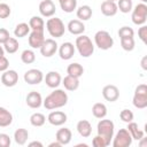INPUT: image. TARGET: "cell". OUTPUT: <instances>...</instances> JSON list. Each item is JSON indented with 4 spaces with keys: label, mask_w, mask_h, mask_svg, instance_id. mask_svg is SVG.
Wrapping results in <instances>:
<instances>
[{
    "label": "cell",
    "mask_w": 147,
    "mask_h": 147,
    "mask_svg": "<svg viewBox=\"0 0 147 147\" xmlns=\"http://www.w3.org/2000/svg\"><path fill=\"white\" fill-rule=\"evenodd\" d=\"M67 103H68V94L67 92H64V90H60V88H55L45 98V100H42L44 107L48 110L62 108Z\"/></svg>",
    "instance_id": "obj_1"
},
{
    "label": "cell",
    "mask_w": 147,
    "mask_h": 147,
    "mask_svg": "<svg viewBox=\"0 0 147 147\" xmlns=\"http://www.w3.org/2000/svg\"><path fill=\"white\" fill-rule=\"evenodd\" d=\"M75 47L78 51L79 55L83 57H90L94 52V45L92 40L85 34H79V37L76 38Z\"/></svg>",
    "instance_id": "obj_2"
},
{
    "label": "cell",
    "mask_w": 147,
    "mask_h": 147,
    "mask_svg": "<svg viewBox=\"0 0 147 147\" xmlns=\"http://www.w3.org/2000/svg\"><path fill=\"white\" fill-rule=\"evenodd\" d=\"M46 29L48 33L51 34V37H54V38H61L65 32V26L62 20L59 17H53V16L47 20Z\"/></svg>",
    "instance_id": "obj_3"
},
{
    "label": "cell",
    "mask_w": 147,
    "mask_h": 147,
    "mask_svg": "<svg viewBox=\"0 0 147 147\" xmlns=\"http://www.w3.org/2000/svg\"><path fill=\"white\" fill-rule=\"evenodd\" d=\"M114 129H115V125L110 119L101 118L100 122L98 123V126H96L98 134L105 139V141L108 144V146L110 145V141L114 137Z\"/></svg>",
    "instance_id": "obj_4"
},
{
    "label": "cell",
    "mask_w": 147,
    "mask_h": 147,
    "mask_svg": "<svg viewBox=\"0 0 147 147\" xmlns=\"http://www.w3.org/2000/svg\"><path fill=\"white\" fill-rule=\"evenodd\" d=\"M132 103L138 109H144L147 107V85L140 84L136 87Z\"/></svg>",
    "instance_id": "obj_5"
},
{
    "label": "cell",
    "mask_w": 147,
    "mask_h": 147,
    "mask_svg": "<svg viewBox=\"0 0 147 147\" xmlns=\"http://www.w3.org/2000/svg\"><path fill=\"white\" fill-rule=\"evenodd\" d=\"M94 42L98 46V48H100L102 51H107L113 47L114 39L108 31L100 30L94 34Z\"/></svg>",
    "instance_id": "obj_6"
},
{
    "label": "cell",
    "mask_w": 147,
    "mask_h": 147,
    "mask_svg": "<svg viewBox=\"0 0 147 147\" xmlns=\"http://www.w3.org/2000/svg\"><path fill=\"white\" fill-rule=\"evenodd\" d=\"M131 18L136 25H144L147 21V5L140 2L134 8H132Z\"/></svg>",
    "instance_id": "obj_7"
},
{
    "label": "cell",
    "mask_w": 147,
    "mask_h": 147,
    "mask_svg": "<svg viewBox=\"0 0 147 147\" xmlns=\"http://www.w3.org/2000/svg\"><path fill=\"white\" fill-rule=\"evenodd\" d=\"M113 146L114 147H129L132 144V137L126 129H119L115 137H113Z\"/></svg>",
    "instance_id": "obj_8"
},
{
    "label": "cell",
    "mask_w": 147,
    "mask_h": 147,
    "mask_svg": "<svg viewBox=\"0 0 147 147\" xmlns=\"http://www.w3.org/2000/svg\"><path fill=\"white\" fill-rule=\"evenodd\" d=\"M23 78L24 82L30 85H38L44 80V74L39 69H30L25 71Z\"/></svg>",
    "instance_id": "obj_9"
},
{
    "label": "cell",
    "mask_w": 147,
    "mask_h": 147,
    "mask_svg": "<svg viewBox=\"0 0 147 147\" xmlns=\"http://www.w3.org/2000/svg\"><path fill=\"white\" fill-rule=\"evenodd\" d=\"M57 46L59 45H57V42L54 39L48 38V39H45L44 40V42H42V45H41V47L39 49H40V53H41L42 56L51 57V56H53L56 53Z\"/></svg>",
    "instance_id": "obj_10"
},
{
    "label": "cell",
    "mask_w": 147,
    "mask_h": 147,
    "mask_svg": "<svg viewBox=\"0 0 147 147\" xmlns=\"http://www.w3.org/2000/svg\"><path fill=\"white\" fill-rule=\"evenodd\" d=\"M0 82L2 85L7 86V87H13L18 82V74L15 70H8L7 69L0 76Z\"/></svg>",
    "instance_id": "obj_11"
},
{
    "label": "cell",
    "mask_w": 147,
    "mask_h": 147,
    "mask_svg": "<svg viewBox=\"0 0 147 147\" xmlns=\"http://www.w3.org/2000/svg\"><path fill=\"white\" fill-rule=\"evenodd\" d=\"M67 119H68L67 114L63 113V111H60V110L51 111L49 115L47 116V121L49 122V124H52L54 126H61V125H63L67 122Z\"/></svg>",
    "instance_id": "obj_12"
},
{
    "label": "cell",
    "mask_w": 147,
    "mask_h": 147,
    "mask_svg": "<svg viewBox=\"0 0 147 147\" xmlns=\"http://www.w3.org/2000/svg\"><path fill=\"white\" fill-rule=\"evenodd\" d=\"M75 51L76 47L74 46V44L70 41H65L59 47V55L62 60H70L75 55Z\"/></svg>",
    "instance_id": "obj_13"
},
{
    "label": "cell",
    "mask_w": 147,
    "mask_h": 147,
    "mask_svg": "<svg viewBox=\"0 0 147 147\" xmlns=\"http://www.w3.org/2000/svg\"><path fill=\"white\" fill-rule=\"evenodd\" d=\"M56 11L55 5L52 0H42L39 3V13L44 17H52Z\"/></svg>",
    "instance_id": "obj_14"
},
{
    "label": "cell",
    "mask_w": 147,
    "mask_h": 147,
    "mask_svg": "<svg viewBox=\"0 0 147 147\" xmlns=\"http://www.w3.org/2000/svg\"><path fill=\"white\" fill-rule=\"evenodd\" d=\"M29 45L31 46V48H40L44 40H45V36H44V31H31L29 34Z\"/></svg>",
    "instance_id": "obj_15"
},
{
    "label": "cell",
    "mask_w": 147,
    "mask_h": 147,
    "mask_svg": "<svg viewBox=\"0 0 147 147\" xmlns=\"http://www.w3.org/2000/svg\"><path fill=\"white\" fill-rule=\"evenodd\" d=\"M102 96L109 102H114L119 98V91L115 85H106L102 88Z\"/></svg>",
    "instance_id": "obj_16"
},
{
    "label": "cell",
    "mask_w": 147,
    "mask_h": 147,
    "mask_svg": "<svg viewBox=\"0 0 147 147\" xmlns=\"http://www.w3.org/2000/svg\"><path fill=\"white\" fill-rule=\"evenodd\" d=\"M26 105L32 108V109H38L41 105H42V98H41V94L37 91H31L28 95H26Z\"/></svg>",
    "instance_id": "obj_17"
},
{
    "label": "cell",
    "mask_w": 147,
    "mask_h": 147,
    "mask_svg": "<svg viewBox=\"0 0 147 147\" xmlns=\"http://www.w3.org/2000/svg\"><path fill=\"white\" fill-rule=\"evenodd\" d=\"M45 79V84L51 87V88H56L59 87V85L61 84L62 82V78H61V75L57 72V71H49L46 74V77L44 78Z\"/></svg>",
    "instance_id": "obj_18"
},
{
    "label": "cell",
    "mask_w": 147,
    "mask_h": 147,
    "mask_svg": "<svg viewBox=\"0 0 147 147\" xmlns=\"http://www.w3.org/2000/svg\"><path fill=\"white\" fill-rule=\"evenodd\" d=\"M101 13L105 15V16H108V17H111V16H115L118 11L117 9V5L115 1H109V0H105L102 3H101Z\"/></svg>",
    "instance_id": "obj_19"
},
{
    "label": "cell",
    "mask_w": 147,
    "mask_h": 147,
    "mask_svg": "<svg viewBox=\"0 0 147 147\" xmlns=\"http://www.w3.org/2000/svg\"><path fill=\"white\" fill-rule=\"evenodd\" d=\"M67 29H68V31H69L71 34L79 36V34H83V33H84V31H85V25H84L83 21H79V20H71V21L68 23Z\"/></svg>",
    "instance_id": "obj_20"
},
{
    "label": "cell",
    "mask_w": 147,
    "mask_h": 147,
    "mask_svg": "<svg viewBox=\"0 0 147 147\" xmlns=\"http://www.w3.org/2000/svg\"><path fill=\"white\" fill-rule=\"evenodd\" d=\"M55 138L56 140L61 144V145H68L70 141H71V138H72V133L70 131V129L68 127H62V129H59L56 134H55Z\"/></svg>",
    "instance_id": "obj_21"
},
{
    "label": "cell",
    "mask_w": 147,
    "mask_h": 147,
    "mask_svg": "<svg viewBox=\"0 0 147 147\" xmlns=\"http://www.w3.org/2000/svg\"><path fill=\"white\" fill-rule=\"evenodd\" d=\"M76 129H77L78 133L80 134V137H83V138H87V137H90L91 133H92V125H91V123H90L88 121H86V119L79 121V122L77 123V125H76Z\"/></svg>",
    "instance_id": "obj_22"
},
{
    "label": "cell",
    "mask_w": 147,
    "mask_h": 147,
    "mask_svg": "<svg viewBox=\"0 0 147 147\" xmlns=\"http://www.w3.org/2000/svg\"><path fill=\"white\" fill-rule=\"evenodd\" d=\"M61 84H63V86L67 91H76L79 87V79L76 77H72L70 75H67L62 79Z\"/></svg>",
    "instance_id": "obj_23"
},
{
    "label": "cell",
    "mask_w": 147,
    "mask_h": 147,
    "mask_svg": "<svg viewBox=\"0 0 147 147\" xmlns=\"http://www.w3.org/2000/svg\"><path fill=\"white\" fill-rule=\"evenodd\" d=\"M126 130L130 132L132 139L134 140H141L144 138V131H141L138 126L137 123H134L133 121L132 122H129L127 123V126H126Z\"/></svg>",
    "instance_id": "obj_24"
},
{
    "label": "cell",
    "mask_w": 147,
    "mask_h": 147,
    "mask_svg": "<svg viewBox=\"0 0 147 147\" xmlns=\"http://www.w3.org/2000/svg\"><path fill=\"white\" fill-rule=\"evenodd\" d=\"M11 123H13L11 113L6 108L0 107V127H7Z\"/></svg>",
    "instance_id": "obj_25"
},
{
    "label": "cell",
    "mask_w": 147,
    "mask_h": 147,
    "mask_svg": "<svg viewBox=\"0 0 147 147\" xmlns=\"http://www.w3.org/2000/svg\"><path fill=\"white\" fill-rule=\"evenodd\" d=\"M76 15L79 21H87L92 17V8L88 5H83L77 9Z\"/></svg>",
    "instance_id": "obj_26"
},
{
    "label": "cell",
    "mask_w": 147,
    "mask_h": 147,
    "mask_svg": "<svg viewBox=\"0 0 147 147\" xmlns=\"http://www.w3.org/2000/svg\"><path fill=\"white\" fill-rule=\"evenodd\" d=\"M67 72H68V75H70V76H72V77L79 78V77H82L83 74H84V68H83L82 64H79V63H77V62L70 63V64L68 65V68H67Z\"/></svg>",
    "instance_id": "obj_27"
},
{
    "label": "cell",
    "mask_w": 147,
    "mask_h": 147,
    "mask_svg": "<svg viewBox=\"0 0 147 147\" xmlns=\"http://www.w3.org/2000/svg\"><path fill=\"white\" fill-rule=\"evenodd\" d=\"M92 114L95 118H105L106 115H107V107L105 103H101V102H96L93 105L92 107Z\"/></svg>",
    "instance_id": "obj_28"
},
{
    "label": "cell",
    "mask_w": 147,
    "mask_h": 147,
    "mask_svg": "<svg viewBox=\"0 0 147 147\" xmlns=\"http://www.w3.org/2000/svg\"><path fill=\"white\" fill-rule=\"evenodd\" d=\"M29 26L33 31H44L45 22L40 16H32L29 21Z\"/></svg>",
    "instance_id": "obj_29"
},
{
    "label": "cell",
    "mask_w": 147,
    "mask_h": 147,
    "mask_svg": "<svg viewBox=\"0 0 147 147\" xmlns=\"http://www.w3.org/2000/svg\"><path fill=\"white\" fill-rule=\"evenodd\" d=\"M18 47H20L18 41H17V39L14 38V37H9V38L6 40V42L3 44V49H5L7 53H9V54L16 53L17 49H18Z\"/></svg>",
    "instance_id": "obj_30"
},
{
    "label": "cell",
    "mask_w": 147,
    "mask_h": 147,
    "mask_svg": "<svg viewBox=\"0 0 147 147\" xmlns=\"http://www.w3.org/2000/svg\"><path fill=\"white\" fill-rule=\"evenodd\" d=\"M29 138V132L26 129H17L14 132V140L17 145H24Z\"/></svg>",
    "instance_id": "obj_31"
},
{
    "label": "cell",
    "mask_w": 147,
    "mask_h": 147,
    "mask_svg": "<svg viewBox=\"0 0 147 147\" xmlns=\"http://www.w3.org/2000/svg\"><path fill=\"white\" fill-rule=\"evenodd\" d=\"M30 33V26L28 23H18L16 26H15V30H14V34L15 37L17 38H23L25 36H28Z\"/></svg>",
    "instance_id": "obj_32"
},
{
    "label": "cell",
    "mask_w": 147,
    "mask_h": 147,
    "mask_svg": "<svg viewBox=\"0 0 147 147\" xmlns=\"http://www.w3.org/2000/svg\"><path fill=\"white\" fill-rule=\"evenodd\" d=\"M59 3L64 13H72L77 8V0H59Z\"/></svg>",
    "instance_id": "obj_33"
},
{
    "label": "cell",
    "mask_w": 147,
    "mask_h": 147,
    "mask_svg": "<svg viewBox=\"0 0 147 147\" xmlns=\"http://www.w3.org/2000/svg\"><path fill=\"white\" fill-rule=\"evenodd\" d=\"M45 122H46V117L41 113H34L30 116V123H31V125H33L36 127L42 126L45 124Z\"/></svg>",
    "instance_id": "obj_34"
},
{
    "label": "cell",
    "mask_w": 147,
    "mask_h": 147,
    "mask_svg": "<svg viewBox=\"0 0 147 147\" xmlns=\"http://www.w3.org/2000/svg\"><path fill=\"white\" fill-rule=\"evenodd\" d=\"M117 9L124 14H127L132 10L133 8V3L132 0H117Z\"/></svg>",
    "instance_id": "obj_35"
},
{
    "label": "cell",
    "mask_w": 147,
    "mask_h": 147,
    "mask_svg": "<svg viewBox=\"0 0 147 147\" xmlns=\"http://www.w3.org/2000/svg\"><path fill=\"white\" fill-rule=\"evenodd\" d=\"M21 60L25 64H31L36 61V54L32 49H24L21 54Z\"/></svg>",
    "instance_id": "obj_36"
},
{
    "label": "cell",
    "mask_w": 147,
    "mask_h": 147,
    "mask_svg": "<svg viewBox=\"0 0 147 147\" xmlns=\"http://www.w3.org/2000/svg\"><path fill=\"white\" fill-rule=\"evenodd\" d=\"M121 46L124 51L126 52H131L134 49L136 42H134V38L133 37H127V38H121Z\"/></svg>",
    "instance_id": "obj_37"
},
{
    "label": "cell",
    "mask_w": 147,
    "mask_h": 147,
    "mask_svg": "<svg viewBox=\"0 0 147 147\" xmlns=\"http://www.w3.org/2000/svg\"><path fill=\"white\" fill-rule=\"evenodd\" d=\"M118 36H119V39L121 38H127V37H133L134 36V31L132 28L130 26H122L119 28L118 30Z\"/></svg>",
    "instance_id": "obj_38"
},
{
    "label": "cell",
    "mask_w": 147,
    "mask_h": 147,
    "mask_svg": "<svg viewBox=\"0 0 147 147\" xmlns=\"http://www.w3.org/2000/svg\"><path fill=\"white\" fill-rule=\"evenodd\" d=\"M133 117H134V115H133V113H132L130 109H123V110H121V113H119V118H121L123 122H125V123L132 122V121H133Z\"/></svg>",
    "instance_id": "obj_39"
},
{
    "label": "cell",
    "mask_w": 147,
    "mask_h": 147,
    "mask_svg": "<svg viewBox=\"0 0 147 147\" xmlns=\"http://www.w3.org/2000/svg\"><path fill=\"white\" fill-rule=\"evenodd\" d=\"M11 13V9L9 7V5L7 3H0V18H7L9 17Z\"/></svg>",
    "instance_id": "obj_40"
},
{
    "label": "cell",
    "mask_w": 147,
    "mask_h": 147,
    "mask_svg": "<svg viewBox=\"0 0 147 147\" xmlns=\"http://www.w3.org/2000/svg\"><path fill=\"white\" fill-rule=\"evenodd\" d=\"M92 145H93L94 147H107V146H108V144L105 141V139H103L102 137H100L99 134H96V136L93 138Z\"/></svg>",
    "instance_id": "obj_41"
},
{
    "label": "cell",
    "mask_w": 147,
    "mask_h": 147,
    "mask_svg": "<svg viewBox=\"0 0 147 147\" xmlns=\"http://www.w3.org/2000/svg\"><path fill=\"white\" fill-rule=\"evenodd\" d=\"M11 144L10 137L6 133H0V147H9Z\"/></svg>",
    "instance_id": "obj_42"
},
{
    "label": "cell",
    "mask_w": 147,
    "mask_h": 147,
    "mask_svg": "<svg viewBox=\"0 0 147 147\" xmlns=\"http://www.w3.org/2000/svg\"><path fill=\"white\" fill-rule=\"evenodd\" d=\"M138 36H139V38L141 39V41H142L144 44L147 42V26H146L145 24L139 28V30H138Z\"/></svg>",
    "instance_id": "obj_43"
},
{
    "label": "cell",
    "mask_w": 147,
    "mask_h": 147,
    "mask_svg": "<svg viewBox=\"0 0 147 147\" xmlns=\"http://www.w3.org/2000/svg\"><path fill=\"white\" fill-rule=\"evenodd\" d=\"M8 67H9V61H8V59H7L5 55L0 56V72L6 71V70L8 69Z\"/></svg>",
    "instance_id": "obj_44"
},
{
    "label": "cell",
    "mask_w": 147,
    "mask_h": 147,
    "mask_svg": "<svg viewBox=\"0 0 147 147\" xmlns=\"http://www.w3.org/2000/svg\"><path fill=\"white\" fill-rule=\"evenodd\" d=\"M9 37V31L5 28H0V44H5Z\"/></svg>",
    "instance_id": "obj_45"
},
{
    "label": "cell",
    "mask_w": 147,
    "mask_h": 147,
    "mask_svg": "<svg viewBox=\"0 0 147 147\" xmlns=\"http://www.w3.org/2000/svg\"><path fill=\"white\" fill-rule=\"evenodd\" d=\"M146 61H147V56H144V57H142V60H141V67H142V69H144V70H146V69H147Z\"/></svg>",
    "instance_id": "obj_46"
},
{
    "label": "cell",
    "mask_w": 147,
    "mask_h": 147,
    "mask_svg": "<svg viewBox=\"0 0 147 147\" xmlns=\"http://www.w3.org/2000/svg\"><path fill=\"white\" fill-rule=\"evenodd\" d=\"M29 146H30V147H33V146L42 147V144H41V142H39V141H32V142H30V144H29Z\"/></svg>",
    "instance_id": "obj_47"
},
{
    "label": "cell",
    "mask_w": 147,
    "mask_h": 147,
    "mask_svg": "<svg viewBox=\"0 0 147 147\" xmlns=\"http://www.w3.org/2000/svg\"><path fill=\"white\" fill-rule=\"evenodd\" d=\"M62 145L56 140V141H54V142H51L49 145H48V147H61Z\"/></svg>",
    "instance_id": "obj_48"
},
{
    "label": "cell",
    "mask_w": 147,
    "mask_h": 147,
    "mask_svg": "<svg viewBox=\"0 0 147 147\" xmlns=\"http://www.w3.org/2000/svg\"><path fill=\"white\" fill-rule=\"evenodd\" d=\"M2 55H5V49L2 46H0V56H2Z\"/></svg>",
    "instance_id": "obj_49"
},
{
    "label": "cell",
    "mask_w": 147,
    "mask_h": 147,
    "mask_svg": "<svg viewBox=\"0 0 147 147\" xmlns=\"http://www.w3.org/2000/svg\"><path fill=\"white\" fill-rule=\"evenodd\" d=\"M141 1H142L144 3H146V2H147V0H141Z\"/></svg>",
    "instance_id": "obj_50"
},
{
    "label": "cell",
    "mask_w": 147,
    "mask_h": 147,
    "mask_svg": "<svg viewBox=\"0 0 147 147\" xmlns=\"http://www.w3.org/2000/svg\"><path fill=\"white\" fill-rule=\"evenodd\" d=\"M109 1H116V0H109Z\"/></svg>",
    "instance_id": "obj_51"
}]
</instances>
